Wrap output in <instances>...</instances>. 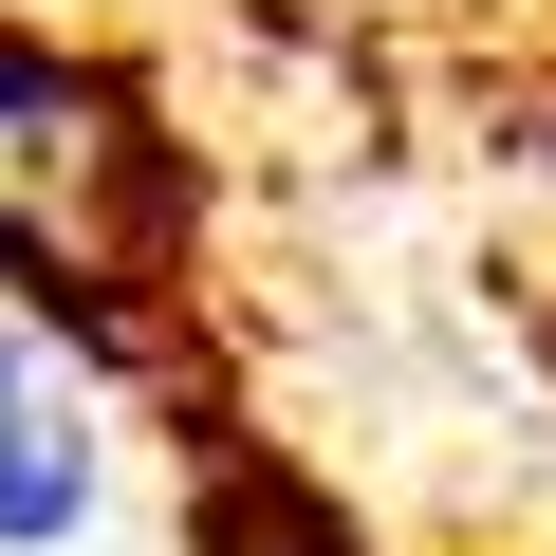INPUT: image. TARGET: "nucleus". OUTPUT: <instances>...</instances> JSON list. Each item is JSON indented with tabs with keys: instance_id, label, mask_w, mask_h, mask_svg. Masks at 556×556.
I'll use <instances>...</instances> for the list:
<instances>
[{
	"instance_id": "2",
	"label": "nucleus",
	"mask_w": 556,
	"mask_h": 556,
	"mask_svg": "<svg viewBox=\"0 0 556 556\" xmlns=\"http://www.w3.org/2000/svg\"><path fill=\"white\" fill-rule=\"evenodd\" d=\"M93 501H112L93 371H75L38 316H0V556H56V538H93Z\"/></svg>"
},
{
	"instance_id": "1",
	"label": "nucleus",
	"mask_w": 556,
	"mask_h": 556,
	"mask_svg": "<svg viewBox=\"0 0 556 556\" xmlns=\"http://www.w3.org/2000/svg\"><path fill=\"white\" fill-rule=\"evenodd\" d=\"M130 167H149V130H130V93H112L93 56L0 38V278L93 260V204H112Z\"/></svg>"
}]
</instances>
